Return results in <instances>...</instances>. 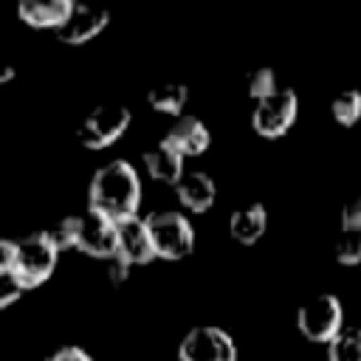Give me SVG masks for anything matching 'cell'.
Listing matches in <instances>:
<instances>
[{
	"label": "cell",
	"mask_w": 361,
	"mask_h": 361,
	"mask_svg": "<svg viewBox=\"0 0 361 361\" xmlns=\"http://www.w3.org/2000/svg\"><path fill=\"white\" fill-rule=\"evenodd\" d=\"M141 206V178L127 161L102 164L87 186V212H96L113 223L138 217Z\"/></svg>",
	"instance_id": "1"
},
{
	"label": "cell",
	"mask_w": 361,
	"mask_h": 361,
	"mask_svg": "<svg viewBox=\"0 0 361 361\" xmlns=\"http://www.w3.org/2000/svg\"><path fill=\"white\" fill-rule=\"evenodd\" d=\"M147 228L155 245V257L161 259H183L195 248V228L189 217L180 209H164V212H149Z\"/></svg>",
	"instance_id": "2"
},
{
	"label": "cell",
	"mask_w": 361,
	"mask_h": 361,
	"mask_svg": "<svg viewBox=\"0 0 361 361\" xmlns=\"http://www.w3.org/2000/svg\"><path fill=\"white\" fill-rule=\"evenodd\" d=\"M296 327L307 341L330 344L344 330V305L333 293H316L296 310Z\"/></svg>",
	"instance_id": "3"
},
{
	"label": "cell",
	"mask_w": 361,
	"mask_h": 361,
	"mask_svg": "<svg viewBox=\"0 0 361 361\" xmlns=\"http://www.w3.org/2000/svg\"><path fill=\"white\" fill-rule=\"evenodd\" d=\"M17 243H20V254H17V268H14L11 276L25 290H31L54 274L59 251H56V245L51 243V237L45 231H31Z\"/></svg>",
	"instance_id": "4"
},
{
	"label": "cell",
	"mask_w": 361,
	"mask_h": 361,
	"mask_svg": "<svg viewBox=\"0 0 361 361\" xmlns=\"http://www.w3.org/2000/svg\"><path fill=\"white\" fill-rule=\"evenodd\" d=\"M130 110L118 102H104V104H96L79 124V141L85 149H107L110 144H116L127 127H130Z\"/></svg>",
	"instance_id": "5"
},
{
	"label": "cell",
	"mask_w": 361,
	"mask_h": 361,
	"mask_svg": "<svg viewBox=\"0 0 361 361\" xmlns=\"http://www.w3.org/2000/svg\"><path fill=\"white\" fill-rule=\"evenodd\" d=\"M178 361H237V344L228 330L217 324H197L180 338Z\"/></svg>",
	"instance_id": "6"
},
{
	"label": "cell",
	"mask_w": 361,
	"mask_h": 361,
	"mask_svg": "<svg viewBox=\"0 0 361 361\" xmlns=\"http://www.w3.org/2000/svg\"><path fill=\"white\" fill-rule=\"evenodd\" d=\"M299 116V96L290 87H279L274 96L254 102L251 127L262 138H282Z\"/></svg>",
	"instance_id": "7"
},
{
	"label": "cell",
	"mask_w": 361,
	"mask_h": 361,
	"mask_svg": "<svg viewBox=\"0 0 361 361\" xmlns=\"http://www.w3.org/2000/svg\"><path fill=\"white\" fill-rule=\"evenodd\" d=\"M118 248V228L113 220L87 212L82 214V234H79V248L82 254L93 257V259H113Z\"/></svg>",
	"instance_id": "8"
},
{
	"label": "cell",
	"mask_w": 361,
	"mask_h": 361,
	"mask_svg": "<svg viewBox=\"0 0 361 361\" xmlns=\"http://www.w3.org/2000/svg\"><path fill=\"white\" fill-rule=\"evenodd\" d=\"M116 228H118L116 257H121L130 265H147L155 259V245H152V237H149L144 217L121 220V223H116Z\"/></svg>",
	"instance_id": "9"
},
{
	"label": "cell",
	"mask_w": 361,
	"mask_h": 361,
	"mask_svg": "<svg viewBox=\"0 0 361 361\" xmlns=\"http://www.w3.org/2000/svg\"><path fill=\"white\" fill-rule=\"evenodd\" d=\"M110 14L104 8H90V6H79L73 3V14L68 17V23L56 31V39L65 45H85L90 39H96L104 25H107Z\"/></svg>",
	"instance_id": "10"
},
{
	"label": "cell",
	"mask_w": 361,
	"mask_h": 361,
	"mask_svg": "<svg viewBox=\"0 0 361 361\" xmlns=\"http://www.w3.org/2000/svg\"><path fill=\"white\" fill-rule=\"evenodd\" d=\"M71 14H73L71 0H23L17 6V17L28 28H48L54 34L68 23Z\"/></svg>",
	"instance_id": "11"
},
{
	"label": "cell",
	"mask_w": 361,
	"mask_h": 361,
	"mask_svg": "<svg viewBox=\"0 0 361 361\" xmlns=\"http://www.w3.org/2000/svg\"><path fill=\"white\" fill-rule=\"evenodd\" d=\"M141 161H144V169H147V175L152 178V180H158V183H169V186H178L180 180H183V175H186V166H183V155L164 138L161 144H155V147H149L144 155H141Z\"/></svg>",
	"instance_id": "12"
},
{
	"label": "cell",
	"mask_w": 361,
	"mask_h": 361,
	"mask_svg": "<svg viewBox=\"0 0 361 361\" xmlns=\"http://www.w3.org/2000/svg\"><path fill=\"white\" fill-rule=\"evenodd\" d=\"M183 158H192V155H203L209 147H212V133L209 127L197 118V116H180L172 121L169 133L164 135Z\"/></svg>",
	"instance_id": "13"
},
{
	"label": "cell",
	"mask_w": 361,
	"mask_h": 361,
	"mask_svg": "<svg viewBox=\"0 0 361 361\" xmlns=\"http://www.w3.org/2000/svg\"><path fill=\"white\" fill-rule=\"evenodd\" d=\"M175 195H178V203L183 212H192V214H203L214 206V197H217V186L212 180L209 172H200V169H192L183 175V180L175 186Z\"/></svg>",
	"instance_id": "14"
},
{
	"label": "cell",
	"mask_w": 361,
	"mask_h": 361,
	"mask_svg": "<svg viewBox=\"0 0 361 361\" xmlns=\"http://www.w3.org/2000/svg\"><path fill=\"white\" fill-rule=\"evenodd\" d=\"M268 228V212L262 203H245L231 212L228 217V234L240 245H254Z\"/></svg>",
	"instance_id": "15"
},
{
	"label": "cell",
	"mask_w": 361,
	"mask_h": 361,
	"mask_svg": "<svg viewBox=\"0 0 361 361\" xmlns=\"http://www.w3.org/2000/svg\"><path fill=\"white\" fill-rule=\"evenodd\" d=\"M147 102L155 113H166V116L180 118V113L189 102V87L183 82H164V85H155L147 93Z\"/></svg>",
	"instance_id": "16"
},
{
	"label": "cell",
	"mask_w": 361,
	"mask_h": 361,
	"mask_svg": "<svg viewBox=\"0 0 361 361\" xmlns=\"http://www.w3.org/2000/svg\"><path fill=\"white\" fill-rule=\"evenodd\" d=\"M327 361H361V324L344 327L327 344Z\"/></svg>",
	"instance_id": "17"
},
{
	"label": "cell",
	"mask_w": 361,
	"mask_h": 361,
	"mask_svg": "<svg viewBox=\"0 0 361 361\" xmlns=\"http://www.w3.org/2000/svg\"><path fill=\"white\" fill-rule=\"evenodd\" d=\"M45 234L51 237V243L56 245V251H68V248H79V234H82V214H71V217H59L54 226L45 228Z\"/></svg>",
	"instance_id": "18"
},
{
	"label": "cell",
	"mask_w": 361,
	"mask_h": 361,
	"mask_svg": "<svg viewBox=\"0 0 361 361\" xmlns=\"http://www.w3.org/2000/svg\"><path fill=\"white\" fill-rule=\"evenodd\" d=\"M330 116H333L336 124L353 127V124L361 118V90L350 87V90L338 93V96L330 102Z\"/></svg>",
	"instance_id": "19"
},
{
	"label": "cell",
	"mask_w": 361,
	"mask_h": 361,
	"mask_svg": "<svg viewBox=\"0 0 361 361\" xmlns=\"http://www.w3.org/2000/svg\"><path fill=\"white\" fill-rule=\"evenodd\" d=\"M336 259L341 265H358L361 262V228H338Z\"/></svg>",
	"instance_id": "20"
},
{
	"label": "cell",
	"mask_w": 361,
	"mask_h": 361,
	"mask_svg": "<svg viewBox=\"0 0 361 361\" xmlns=\"http://www.w3.org/2000/svg\"><path fill=\"white\" fill-rule=\"evenodd\" d=\"M276 90H279V85H276L274 68H254V71L248 73V96H251L254 102H262V99L274 96Z\"/></svg>",
	"instance_id": "21"
},
{
	"label": "cell",
	"mask_w": 361,
	"mask_h": 361,
	"mask_svg": "<svg viewBox=\"0 0 361 361\" xmlns=\"http://www.w3.org/2000/svg\"><path fill=\"white\" fill-rule=\"evenodd\" d=\"M17 254H20V243L17 240H0V274L11 276L17 268Z\"/></svg>",
	"instance_id": "22"
},
{
	"label": "cell",
	"mask_w": 361,
	"mask_h": 361,
	"mask_svg": "<svg viewBox=\"0 0 361 361\" xmlns=\"http://www.w3.org/2000/svg\"><path fill=\"white\" fill-rule=\"evenodd\" d=\"M341 228H361V192L350 203H344V209H341Z\"/></svg>",
	"instance_id": "23"
},
{
	"label": "cell",
	"mask_w": 361,
	"mask_h": 361,
	"mask_svg": "<svg viewBox=\"0 0 361 361\" xmlns=\"http://www.w3.org/2000/svg\"><path fill=\"white\" fill-rule=\"evenodd\" d=\"M23 293H25V288L14 279V276H3V290H0V307H8V305H14L17 299H23Z\"/></svg>",
	"instance_id": "24"
},
{
	"label": "cell",
	"mask_w": 361,
	"mask_h": 361,
	"mask_svg": "<svg viewBox=\"0 0 361 361\" xmlns=\"http://www.w3.org/2000/svg\"><path fill=\"white\" fill-rule=\"evenodd\" d=\"M45 361H93V358H90V353H85L82 347L68 344V347H59L56 353H51Z\"/></svg>",
	"instance_id": "25"
},
{
	"label": "cell",
	"mask_w": 361,
	"mask_h": 361,
	"mask_svg": "<svg viewBox=\"0 0 361 361\" xmlns=\"http://www.w3.org/2000/svg\"><path fill=\"white\" fill-rule=\"evenodd\" d=\"M130 262H124L121 257H113V259H107V279L113 282V285H118V282H124L127 279V274H130Z\"/></svg>",
	"instance_id": "26"
},
{
	"label": "cell",
	"mask_w": 361,
	"mask_h": 361,
	"mask_svg": "<svg viewBox=\"0 0 361 361\" xmlns=\"http://www.w3.org/2000/svg\"><path fill=\"white\" fill-rule=\"evenodd\" d=\"M14 79V68L11 65H3V71H0V82L6 85V82H11Z\"/></svg>",
	"instance_id": "27"
}]
</instances>
